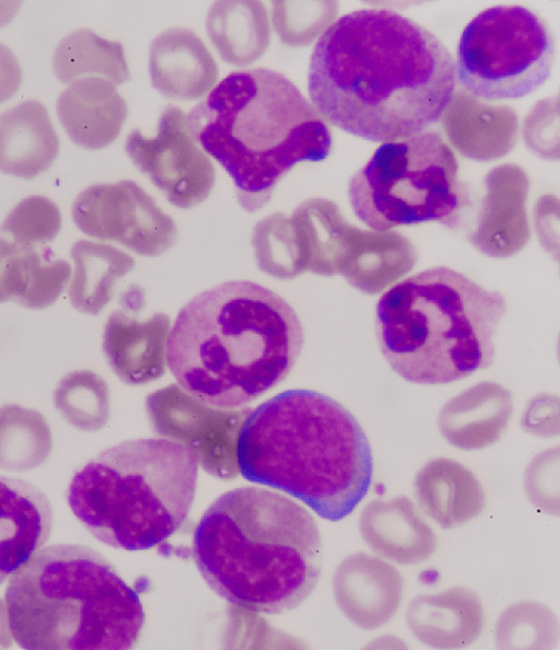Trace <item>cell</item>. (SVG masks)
Segmentation results:
<instances>
[{"label": "cell", "instance_id": "1", "mask_svg": "<svg viewBox=\"0 0 560 650\" xmlns=\"http://www.w3.org/2000/svg\"><path fill=\"white\" fill-rule=\"evenodd\" d=\"M455 59L427 27L366 8L329 24L310 59L311 103L330 125L372 142L423 132L456 89Z\"/></svg>", "mask_w": 560, "mask_h": 650}, {"label": "cell", "instance_id": "2", "mask_svg": "<svg viewBox=\"0 0 560 650\" xmlns=\"http://www.w3.org/2000/svg\"><path fill=\"white\" fill-rule=\"evenodd\" d=\"M304 329L271 289L230 280L201 291L177 313L165 363L177 386L217 410H235L282 382L296 363Z\"/></svg>", "mask_w": 560, "mask_h": 650}, {"label": "cell", "instance_id": "3", "mask_svg": "<svg viewBox=\"0 0 560 650\" xmlns=\"http://www.w3.org/2000/svg\"><path fill=\"white\" fill-rule=\"evenodd\" d=\"M191 554L221 599L269 615L292 611L311 595L323 557L314 516L261 487H238L218 497L195 529Z\"/></svg>", "mask_w": 560, "mask_h": 650}, {"label": "cell", "instance_id": "4", "mask_svg": "<svg viewBox=\"0 0 560 650\" xmlns=\"http://www.w3.org/2000/svg\"><path fill=\"white\" fill-rule=\"evenodd\" d=\"M241 475L339 521L368 494L373 457L355 417L313 390L281 392L250 410L235 440Z\"/></svg>", "mask_w": 560, "mask_h": 650}, {"label": "cell", "instance_id": "5", "mask_svg": "<svg viewBox=\"0 0 560 650\" xmlns=\"http://www.w3.org/2000/svg\"><path fill=\"white\" fill-rule=\"evenodd\" d=\"M198 144L229 173L240 206L262 208L298 163L328 156L327 123L283 74L256 68L232 72L187 115Z\"/></svg>", "mask_w": 560, "mask_h": 650}, {"label": "cell", "instance_id": "6", "mask_svg": "<svg viewBox=\"0 0 560 650\" xmlns=\"http://www.w3.org/2000/svg\"><path fill=\"white\" fill-rule=\"evenodd\" d=\"M505 298L445 266L424 269L378 300L375 335L389 367L413 384H450L490 367Z\"/></svg>", "mask_w": 560, "mask_h": 650}, {"label": "cell", "instance_id": "7", "mask_svg": "<svg viewBox=\"0 0 560 650\" xmlns=\"http://www.w3.org/2000/svg\"><path fill=\"white\" fill-rule=\"evenodd\" d=\"M11 635L28 650L130 649L144 623L138 593L93 548L38 549L5 589Z\"/></svg>", "mask_w": 560, "mask_h": 650}, {"label": "cell", "instance_id": "8", "mask_svg": "<svg viewBox=\"0 0 560 650\" xmlns=\"http://www.w3.org/2000/svg\"><path fill=\"white\" fill-rule=\"evenodd\" d=\"M199 455L170 438L122 441L72 476L67 502L100 542L125 550L159 546L186 520L196 494Z\"/></svg>", "mask_w": 560, "mask_h": 650}, {"label": "cell", "instance_id": "9", "mask_svg": "<svg viewBox=\"0 0 560 650\" xmlns=\"http://www.w3.org/2000/svg\"><path fill=\"white\" fill-rule=\"evenodd\" d=\"M458 160L433 131L383 142L350 178L354 216L375 232L424 222L457 228L468 205Z\"/></svg>", "mask_w": 560, "mask_h": 650}, {"label": "cell", "instance_id": "10", "mask_svg": "<svg viewBox=\"0 0 560 650\" xmlns=\"http://www.w3.org/2000/svg\"><path fill=\"white\" fill-rule=\"evenodd\" d=\"M555 50L552 33L538 14L523 5H494L463 30L456 79L483 101L521 100L549 79Z\"/></svg>", "mask_w": 560, "mask_h": 650}, {"label": "cell", "instance_id": "11", "mask_svg": "<svg viewBox=\"0 0 560 650\" xmlns=\"http://www.w3.org/2000/svg\"><path fill=\"white\" fill-rule=\"evenodd\" d=\"M71 216L84 234L115 241L141 255H158L174 243V221L138 183L125 179L82 190Z\"/></svg>", "mask_w": 560, "mask_h": 650}, {"label": "cell", "instance_id": "12", "mask_svg": "<svg viewBox=\"0 0 560 650\" xmlns=\"http://www.w3.org/2000/svg\"><path fill=\"white\" fill-rule=\"evenodd\" d=\"M125 150L175 207L187 209L201 204L214 186V166L192 137L187 115L176 106L163 111L153 137L131 130Z\"/></svg>", "mask_w": 560, "mask_h": 650}, {"label": "cell", "instance_id": "13", "mask_svg": "<svg viewBox=\"0 0 560 650\" xmlns=\"http://www.w3.org/2000/svg\"><path fill=\"white\" fill-rule=\"evenodd\" d=\"M332 589L345 616L362 629L374 630L398 612L405 581L394 565L380 556L359 552L339 564Z\"/></svg>", "mask_w": 560, "mask_h": 650}, {"label": "cell", "instance_id": "14", "mask_svg": "<svg viewBox=\"0 0 560 650\" xmlns=\"http://www.w3.org/2000/svg\"><path fill=\"white\" fill-rule=\"evenodd\" d=\"M52 506L35 485L0 476V584L49 539Z\"/></svg>", "mask_w": 560, "mask_h": 650}, {"label": "cell", "instance_id": "15", "mask_svg": "<svg viewBox=\"0 0 560 650\" xmlns=\"http://www.w3.org/2000/svg\"><path fill=\"white\" fill-rule=\"evenodd\" d=\"M405 616L413 636L435 649H460L472 645L486 623L479 594L467 587L418 594L409 601Z\"/></svg>", "mask_w": 560, "mask_h": 650}, {"label": "cell", "instance_id": "16", "mask_svg": "<svg viewBox=\"0 0 560 650\" xmlns=\"http://www.w3.org/2000/svg\"><path fill=\"white\" fill-rule=\"evenodd\" d=\"M149 74L152 85L166 98L192 101L213 89L219 69L195 32L170 27L150 46Z\"/></svg>", "mask_w": 560, "mask_h": 650}, {"label": "cell", "instance_id": "17", "mask_svg": "<svg viewBox=\"0 0 560 650\" xmlns=\"http://www.w3.org/2000/svg\"><path fill=\"white\" fill-rule=\"evenodd\" d=\"M359 527L374 553L404 566L424 562L438 546L433 529L407 496L370 501L361 511Z\"/></svg>", "mask_w": 560, "mask_h": 650}, {"label": "cell", "instance_id": "18", "mask_svg": "<svg viewBox=\"0 0 560 650\" xmlns=\"http://www.w3.org/2000/svg\"><path fill=\"white\" fill-rule=\"evenodd\" d=\"M57 115L70 139L91 150L110 144L120 134L127 104L109 79H75L57 98Z\"/></svg>", "mask_w": 560, "mask_h": 650}, {"label": "cell", "instance_id": "19", "mask_svg": "<svg viewBox=\"0 0 560 650\" xmlns=\"http://www.w3.org/2000/svg\"><path fill=\"white\" fill-rule=\"evenodd\" d=\"M415 496L418 510L446 530L474 520L486 506L480 480L465 465L448 457L432 459L418 471Z\"/></svg>", "mask_w": 560, "mask_h": 650}, {"label": "cell", "instance_id": "20", "mask_svg": "<svg viewBox=\"0 0 560 650\" xmlns=\"http://www.w3.org/2000/svg\"><path fill=\"white\" fill-rule=\"evenodd\" d=\"M59 146L47 108L39 101H23L0 114L1 172L33 178L51 166Z\"/></svg>", "mask_w": 560, "mask_h": 650}, {"label": "cell", "instance_id": "21", "mask_svg": "<svg viewBox=\"0 0 560 650\" xmlns=\"http://www.w3.org/2000/svg\"><path fill=\"white\" fill-rule=\"evenodd\" d=\"M71 276L68 262L49 248L19 244L0 236V303L15 300L27 309H44L57 301Z\"/></svg>", "mask_w": 560, "mask_h": 650}, {"label": "cell", "instance_id": "22", "mask_svg": "<svg viewBox=\"0 0 560 650\" xmlns=\"http://www.w3.org/2000/svg\"><path fill=\"white\" fill-rule=\"evenodd\" d=\"M168 318L158 315L140 323L122 311L108 317L103 350L113 371L126 383L140 384L163 373Z\"/></svg>", "mask_w": 560, "mask_h": 650}, {"label": "cell", "instance_id": "23", "mask_svg": "<svg viewBox=\"0 0 560 650\" xmlns=\"http://www.w3.org/2000/svg\"><path fill=\"white\" fill-rule=\"evenodd\" d=\"M207 34L222 60L247 66L258 60L270 42L266 7L260 1H218L206 19Z\"/></svg>", "mask_w": 560, "mask_h": 650}, {"label": "cell", "instance_id": "24", "mask_svg": "<svg viewBox=\"0 0 560 650\" xmlns=\"http://www.w3.org/2000/svg\"><path fill=\"white\" fill-rule=\"evenodd\" d=\"M511 413V402L504 394L470 393L444 406L439 427L453 446L466 451L480 450L500 439Z\"/></svg>", "mask_w": 560, "mask_h": 650}, {"label": "cell", "instance_id": "25", "mask_svg": "<svg viewBox=\"0 0 560 650\" xmlns=\"http://www.w3.org/2000/svg\"><path fill=\"white\" fill-rule=\"evenodd\" d=\"M74 272L69 299L78 311L97 315L110 301L117 280L128 272L132 258L107 244L80 240L71 248Z\"/></svg>", "mask_w": 560, "mask_h": 650}, {"label": "cell", "instance_id": "26", "mask_svg": "<svg viewBox=\"0 0 560 650\" xmlns=\"http://www.w3.org/2000/svg\"><path fill=\"white\" fill-rule=\"evenodd\" d=\"M52 68L63 83L81 76L103 77L116 85L130 79L121 43L105 39L85 27L70 32L59 42Z\"/></svg>", "mask_w": 560, "mask_h": 650}, {"label": "cell", "instance_id": "27", "mask_svg": "<svg viewBox=\"0 0 560 650\" xmlns=\"http://www.w3.org/2000/svg\"><path fill=\"white\" fill-rule=\"evenodd\" d=\"M52 450L50 427L37 410L16 404L0 407V467L23 472L40 466Z\"/></svg>", "mask_w": 560, "mask_h": 650}, {"label": "cell", "instance_id": "28", "mask_svg": "<svg viewBox=\"0 0 560 650\" xmlns=\"http://www.w3.org/2000/svg\"><path fill=\"white\" fill-rule=\"evenodd\" d=\"M559 619L547 605L533 600L506 607L494 628L499 649H551L559 641Z\"/></svg>", "mask_w": 560, "mask_h": 650}, {"label": "cell", "instance_id": "29", "mask_svg": "<svg viewBox=\"0 0 560 650\" xmlns=\"http://www.w3.org/2000/svg\"><path fill=\"white\" fill-rule=\"evenodd\" d=\"M54 403L69 423L83 431H97L109 418L107 383L90 370L63 376L55 390Z\"/></svg>", "mask_w": 560, "mask_h": 650}, {"label": "cell", "instance_id": "30", "mask_svg": "<svg viewBox=\"0 0 560 650\" xmlns=\"http://www.w3.org/2000/svg\"><path fill=\"white\" fill-rule=\"evenodd\" d=\"M61 228L57 205L47 197L33 195L20 201L4 219L0 232L19 244L37 246L52 241Z\"/></svg>", "mask_w": 560, "mask_h": 650}, {"label": "cell", "instance_id": "31", "mask_svg": "<svg viewBox=\"0 0 560 650\" xmlns=\"http://www.w3.org/2000/svg\"><path fill=\"white\" fill-rule=\"evenodd\" d=\"M329 19V3L272 1L271 20L279 39L291 47L311 43Z\"/></svg>", "mask_w": 560, "mask_h": 650}, {"label": "cell", "instance_id": "32", "mask_svg": "<svg viewBox=\"0 0 560 650\" xmlns=\"http://www.w3.org/2000/svg\"><path fill=\"white\" fill-rule=\"evenodd\" d=\"M524 488L538 509L559 515V450H547L528 464Z\"/></svg>", "mask_w": 560, "mask_h": 650}, {"label": "cell", "instance_id": "33", "mask_svg": "<svg viewBox=\"0 0 560 650\" xmlns=\"http://www.w3.org/2000/svg\"><path fill=\"white\" fill-rule=\"evenodd\" d=\"M22 82V69L14 53L0 42V104L10 100Z\"/></svg>", "mask_w": 560, "mask_h": 650}, {"label": "cell", "instance_id": "34", "mask_svg": "<svg viewBox=\"0 0 560 650\" xmlns=\"http://www.w3.org/2000/svg\"><path fill=\"white\" fill-rule=\"evenodd\" d=\"M11 636L7 604L0 599V646L11 647Z\"/></svg>", "mask_w": 560, "mask_h": 650}]
</instances>
